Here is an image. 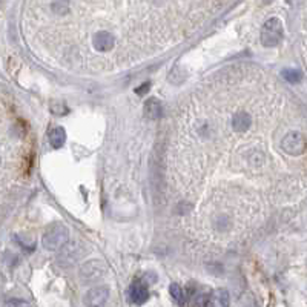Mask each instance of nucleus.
I'll use <instances>...</instances> for the list:
<instances>
[{
	"label": "nucleus",
	"instance_id": "obj_13",
	"mask_svg": "<svg viewBox=\"0 0 307 307\" xmlns=\"http://www.w3.org/2000/svg\"><path fill=\"white\" fill-rule=\"evenodd\" d=\"M281 74H283L284 80H288L289 83H300L303 78V73L298 69H284Z\"/></svg>",
	"mask_w": 307,
	"mask_h": 307
},
{
	"label": "nucleus",
	"instance_id": "obj_18",
	"mask_svg": "<svg viewBox=\"0 0 307 307\" xmlns=\"http://www.w3.org/2000/svg\"><path fill=\"white\" fill-rule=\"evenodd\" d=\"M0 163H2V158H0Z\"/></svg>",
	"mask_w": 307,
	"mask_h": 307
},
{
	"label": "nucleus",
	"instance_id": "obj_12",
	"mask_svg": "<svg viewBox=\"0 0 307 307\" xmlns=\"http://www.w3.org/2000/svg\"><path fill=\"white\" fill-rule=\"evenodd\" d=\"M51 9H53L54 14L63 16L69 11V2L68 0H53V3H51Z\"/></svg>",
	"mask_w": 307,
	"mask_h": 307
},
{
	"label": "nucleus",
	"instance_id": "obj_15",
	"mask_svg": "<svg viewBox=\"0 0 307 307\" xmlns=\"http://www.w3.org/2000/svg\"><path fill=\"white\" fill-rule=\"evenodd\" d=\"M149 88H151V85H149V83H143L140 88H137V89H135V92H137L138 96H145L146 92L149 91Z\"/></svg>",
	"mask_w": 307,
	"mask_h": 307
},
{
	"label": "nucleus",
	"instance_id": "obj_8",
	"mask_svg": "<svg viewBox=\"0 0 307 307\" xmlns=\"http://www.w3.org/2000/svg\"><path fill=\"white\" fill-rule=\"evenodd\" d=\"M143 112H145V117L149 120H158L163 114V108L160 100L155 97H151L145 101V106H143Z\"/></svg>",
	"mask_w": 307,
	"mask_h": 307
},
{
	"label": "nucleus",
	"instance_id": "obj_16",
	"mask_svg": "<svg viewBox=\"0 0 307 307\" xmlns=\"http://www.w3.org/2000/svg\"><path fill=\"white\" fill-rule=\"evenodd\" d=\"M8 304H9V306H26V303H22V301H16V300L9 301Z\"/></svg>",
	"mask_w": 307,
	"mask_h": 307
},
{
	"label": "nucleus",
	"instance_id": "obj_17",
	"mask_svg": "<svg viewBox=\"0 0 307 307\" xmlns=\"http://www.w3.org/2000/svg\"><path fill=\"white\" fill-rule=\"evenodd\" d=\"M263 2H264L266 5H268V3H270V2H272V0H263Z\"/></svg>",
	"mask_w": 307,
	"mask_h": 307
},
{
	"label": "nucleus",
	"instance_id": "obj_2",
	"mask_svg": "<svg viewBox=\"0 0 307 307\" xmlns=\"http://www.w3.org/2000/svg\"><path fill=\"white\" fill-rule=\"evenodd\" d=\"M284 38V29H283V22L278 17H272L266 20L261 29V43L266 48H273L281 43Z\"/></svg>",
	"mask_w": 307,
	"mask_h": 307
},
{
	"label": "nucleus",
	"instance_id": "obj_9",
	"mask_svg": "<svg viewBox=\"0 0 307 307\" xmlns=\"http://www.w3.org/2000/svg\"><path fill=\"white\" fill-rule=\"evenodd\" d=\"M206 306L211 307H228L229 306V293L224 289L213 290L212 293H208Z\"/></svg>",
	"mask_w": 307,
	"mask_h": 307
},
{
	"label": "nucleus",
	"instance_id": "obj_10",
	"mask_svg": "<svg viewBox=\"0 0 307 307\" xmlns=\"http://www.w3.org/2000/svg\"><path fill=\"white\" fill-rule=\"evenodd\" d=\"M250 125H252V117L244 111L237 112V114L232 117V128L235 132H246L250 128Z\"/></svg>",
	"mask_w": 307,
	"mask_h": 307
},
{
	"label": "nucleus",
	"instance_id": "obj_5",
	"mask_svg": "<svg viewBox=\"0 0 307 307\" xmlns=\"http://www.w3.org/2000/svg\"><path fill=\"white\" fill-rule=\"evenodd\" d=\"M109 296V290L105 286H97V288H92L91 290H88V293L85 295V306H103L108 301Z\"/></svg>",
	"mask_w": 307,
	"mask_h": 307
},
{
	"label": "nucleus",
	"instance_id": "obj_7",
	"mask_svg": "<svg viewBox=\"0 0 307 307\" xmlns=\"http://www.w3.org/2000/svg\"><path fill=\"white\" fill-rule=\"evenodd\" d=\"M128 295L132 304H143L149 298V290L146 288V284H143L141 281H135L129 286Z\"/></svg>",
	"mask_w": 307,
	"mask_h": 307
},
{
	"label": "nucleus",
	"instance_id": "obj_6",
	"mask_svg": "<svg viewBox=\"0 0 307 307\" xmlns=\"http://www.w3.org/2000/svg\"><path fill=\"white\" fill-rule=\"evenodd\" d=\"M92 46L96 51L100 53H108L115 46V38L108 31H98V33L92 37Z\"/></svg>",
	"mask_w": 307,
	"mask_h": 307
},
{
	"label": "nucleus",
	"instance_id": "obj_1",
	"mask_svg": "<svg viewBox=\"0 0 307 307\" xmlns=\"http://www.w3.org/2000/svg\"><path fill=\"white\" fill-rule=\"evenodd\" d=\"M68 240H69L68 228L61 223H54L43 233L42 244L46 250H60L66 246Z\"/></svg>",
	"mask_w": 307,
	"mask_h": 307
},
{
	"label": "nucleus",
	"instance_id": "obj_11",
	"mask_svg": "<svg viewBox=\"0 0 307 307\" xmlns=\"http://www.w3.org/2000/svg\"><path fill=\"white\" fill-rule=\"evenodd\" d=\"M65 141H66V132H65L63 128L58 126V128H54L49 132V145L54 149H60L65 145Z\"/></svg>",
	"mask_w": 307,
	"mask_h": 307
},
{
	"label": "nucleus",
	"instance_id": "obj_3",
	"mask_svg": "<svg viewBox=\"0 0 307 307\" xmlns=\"http://www.w3.org/2000/svg\"><path fill=\"white\" fill-rule=\"evenodd\" d=\"M281 148L286 154H289V155H301V154L306 152V137L301 132H288L286 137L281 141Z\"/></svg>",
	"mask_w": 307,
	"mask_h": 307
},
{
	"label": "nucleus",
	"instance_id": "obj_4",
	"mask_svg": "<svg viewBox=\"0 0 307 307\" xmlns=\"http://www.w3.org/2000/svg\"><path fill=\"white\" fill-rule=\"evenodd\" d=\"M80 275L85 281H97L105 275V266L97 260L89 261L80 269Z\"/></svg>",
	"mask_w": 307,
	"mask_h": 307
},
{
	"label": "nucleus",
	"instance_id": "obj_14",
	"mask_svg": "<svg viewBox=\"0 0 307 307\" xmlns=\"http://www.w3.org/2000/svg\"><path fill=\"white\" fill-rule=\"evenodd\" d=\"M171 295L173 296V300H175L178 304H186V298H184V293H183V289L180 288V286L177 283H172L171 284Z\"/></svg>",
	"mask_w": 307,
	"mask_h": 307
}]
</instances>
